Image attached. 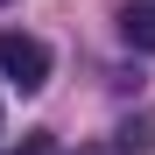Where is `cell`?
Listing matches in <instances>:
<instances>
[{
  "mask_svg": "<svg viewBox=\"0 0 155 155\" xmlns=\"http://www.w3.org/2000/svg\"><path fill=\"white\" fill-rule=\"evenodd\" d=\"M0 78H7L14 92H42V85H49V49H42L35 35L7 28V35H0Z\"/></svg>",
  "mask_w": 155,
  "mask_h": 155,
  "instance_id": "cell-1",
  "label": "cell"
},
{
  "mask_svg": "<svg viewBox=\"0 0 155 155\" xmlns=\"http://www.w3.org/2000/svg\"><path fill=\"white\" fill-rule=\"evenodd\" d=\"M113 21H120V42L127 49H148V57H155V0H127Z\"/></svg>",
  "mask_w": 155,
  "mask_h": 155,
  "instance_id": "cell-2",
  "label": "cell"
},
{
  "mask_svg": "<svg viewBox=\"0 0 155 155\" xmlns=\"http://www.w3.org/2000/svg\"><path fill=\"white\" fill-rule=\"evenodd\" d=\"M113 148H120V155H155V120H127Z\"/></svg>",
  "mask_w": 155,
  "mask_h": 155,
  "instance_id": "cell-3",
  "label": "cell"
},
{
  "mask_svg": "<svg viewBox=\"0 0 155 155\" xmlns=\"http://www.w3.org/2000/svg\"><path fill=\"white\" fill-rule=\"evenodd\" d=\"M78 155H120V148H99V141H85V148H78Z\"/></svg>",
  "mask_w": 155,
  "mask_h": 155,
  "instance_id": "cell-4",
  "label": "cell"
}]
</instances>
